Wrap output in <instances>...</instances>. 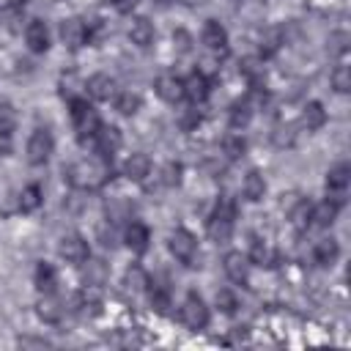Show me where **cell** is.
Returning a JSON list of instances; mask_svg holds the SVG:
<instances>
[{
    "mask_svg": "<svg viewBox=\"0 0 351 351\" xmlns=\"http://www.w3.org/2000/svg\"><path fill=\"white\" fill-rule=\"evenodd\" d=\"M271 140H274L277 148H288V145H293L296 132H293V126H277V129L271 132Z\"/></svg>",
    "mask_w": 351,
    "mask_h": 351,
    "instance_id": "cell-38",
    "label": "cell"
},
{
    "mask_svg": "<svg viewBox=\"0 0 351 351\" xmlns=\"http://www.w3.org/2000/svg\"><path fill=\"white\" fill-rule=\"evenodd\" d=\"M156 93L165 99V101H170V104H176V101H181L184 99V80L181 77H176V74H159L156 77Z\"/></svg>",
    "mask_w": 351,
    "mask_h": 351,
    "instance_id": "cell-14",
    "label": "cell"
},
{
    "mask_svg": "<svg viewBox=\"0 0 351 351\" xmlns=\"http://www.w3.org/2000/svg\"><path fill=\"white\" fill-rule=\"evenodd\" d=\"M241 189H244V197H247V200H261V197L266 195V181H263V176H261L258 170H250V173L244 176Z\"/></svg>",
    "mask_w": 351,
    "mask_h": 351,
    "instance_id": "cell-28",
    "label": "cell"
},
{
    "mask_svg": "<svg viewBox=\"0 0 351 351\" xmlns=\"http://www.w3.org/2000/svg\"><path fill=\"white\" fill-rule=\"evenodd\" d=\"M60 41L69 47V49H80L85 41H88V25L77 16H69L60 22Z\"/></svg>",
    "mask_w": 351,
    "mask_h": 351,
    "instance_id": "cell-7",
    "label": "cell"
},
{
    "mask_svg": "<svg viewBox=\"0 0 351 351\" xmlns=\"http://www.w3.org/2000/svg\"><path fill=\"white\" fill-rule=\"evenodd\" d=\"M41 200H44L41 186H38V184H27V186L19 192V211L30 214V211H36V208L41 206Z\"/></svg>",
    "mask_w": 351,
    "mask_h": 351,
    "instance_id": "cell-29",
    "label": "cell"
},
{
    "mask_svg": "<svg viewBox=\"0 0 351 351\" xmlns=\"http://www.w3.org/2000/svg\"><path fill=\"white\" fill-rule=\"evenodd\" d=\"M217 304H219L225 313H233V310L239 307V302H236V296H233L230 291H219V293H217Z\"/></svg>",
    "mask_w": 351,
    "mask_h": 351,
    "instance_id": "cell-42",
    "label": "cell"
},
{
    "mask_svg": "<svg viewBox=\"0 0 351 351\" xmlns=\"http://www.w3.org/2000/svg\"><path fill=\"white\" fill-rule=\"evenodd\" d=\"M129 38H132V44H137V47H148V44L154 41V25H151L145 16L132 19V25H129Z\"/></svg>",
    "mask_w": 351,
    "mask_h": 351,
    "instance_id": "cell-23",
    "label": "cell"
},
{
    "mask_svg": "<svg viewBox=\"0 0 351 351\" xmlns=\"http://www.w3.org/2000/svg\"><path fill=\"white\" fill-rule=\"evenodd\" d=\"M85 90H88L90 99H96V101H107V99L115 93V82H112L110 74H93V77L85 82Z\"/></svg>",
    "mask_w": 351,
    "mask_h": 351,
    "instance_id": "cell-19",
    "label": "cell"
},
{
    "mask_svg": "<svg viewBox=\"0 0 351 351\" xmlns=\"http://www.w3.org/2000/svg\"><path fill=\"white\" fill-rule=\"evenodd\" d=\"M93 140H96V151L101 154V156H112L118 148H121V132L115 129V126H99L96 129V134H93Z\"/></svg>",
    "mask_w": 351,
    "mask_h": 351,
    "instance_id": "cell-16",
    "label": "cell"
},
{
    "mask_svg": "<svg viewBox=\"0 0 351 351\" xmlns=\"http://www.w3.org/2000/svg\"><path fill=\"white\" fill-rule=\"evenodd\" d=\"M337 255H340V247H337L335 239H321V241H315V247H313V258H315V263H321V266H332V263L337 261Z\"/></svg>",
    "mask_w": 351,
    "mask_h": 351,
    "instance_id": "cell-24",
    "label": "cell"
},
{
    "mask_svg": "<svg viewBox=\"0 0 351 351\" xmlns=\"http://www.w3.org/2000/svg\"><path fill=\"white\" fill-rule=\"evenodd\" d=\"M14 126H16V112H14L11 104L3 101V104H0V134H11Z\"/></svg>",
    "mask_w": 351,
    "mask_h": 351,
    "instance_id": "cell-37",
    "label": "cell"
},
{
    "mask_svg": "<svg viewBox=\"0 0 351 351\" xmlns=\"http://www.w3.org/2000/svg\"><path fill=\"white\" fill-rule=\"evenodd\" d=\"M184 96H189L195 104H200V101L208 99V80H206L203 71H195V74H189L184 80Z\"/></svg>",
    "mask_w": 351,
    "mask_h": 351,
    "instance_id": "cell-20",
    "label": "cell"
},
{
    "mask_svg": "<svg viewBox=\"0 0 351 351\" xmlns=\"http://www.w3.org/2000/svg\"><path fill=\"white\" fill-rule=\"evenodd\" d=\"M332 85H335V90H340V93H346V90L351 88V71H348L346 58H340L337 66L332 69Z\"/></svg>",
    "mask_w": 351,
    "mask_h": 351,
    "instance_id": "cell-31",
    "label": "cell"
},
{
    "mask_svg": "<svg viewBox=\"0 0 351 351\" xmlns=\"http://www.w3.org/2000/svg\"><path fill=\"white\" fill-rule=\"evenodd\" d=\"M250 118H252V107H250V101H236L233 107H230V126H247L250 123Z\"/></svg>",
    "mask_w": 351,
    "mask_h": 351,
    "instance_id": "cell-33",
    "label": "cell"
},
{
    "mask_svg": "<svg viewBox=\"0 0 351 351\" xmlns=\"http://www.w3.org/2000/svg\"><path fill=\"white\" fill-rule=\"evenodd\" d=\"M200 38H203V44H206L208 52H214V55H225V52H228V30H225L217 19H208V22L203 25Z\"/></svg>",
    "mask_w": 351,
    "mask_h": 351,
    "instance_id": "cell-8",
    "label": "cell"
},
{
    "mask_svg": "<svg viewBox=\"0 0 351 351\" xmlns=\"http://www.w3.org/2000/svg\"><path fill=\"white\" fill-rule=\"evenodd\" d=\"M241 71H244L252 82H258L261 74H263V66H258V60H244V63H241Z\"/></svg>",
    "mask_w": 351,
    "mask_h": 351,
    "instance_id": "cell-43",
    "label": "cell"
},
{
    "mask_svg": "<svg viewBox=\"0 0 351 351\" xmlns=\"http://www.w3.org/2000/svg\"><path fill=\"white\" fill-rule=\"evenodd\" d=\"M167 247H170V252H173V255L181 261V263L192 266L195 252H197V241H195V236H192L189 230L176 228V230L170 233V239H167Z\"/></svg>",
    "mask_w": 351,
    "mask_h": 351,
    "instance_id": "cell-6",
    "label": "cell"
},
{
    "mask_svg": "<svg viewBox=\"0 0 351 351\" xmlns=\"http://www.w3.org/2000/svg\"><path fill=\"white\" fill-rule=\"evenodd\" d=\"M25 41L30 47V52H47L49 49V30L41 19H33L27 27H25Z\"/></svg>",
    "mask_w": 351,
    "mask_h": 351,
    "instance_id": "cell-18",
    "label": "cell"
},
{
    "mask_svg": "<svg viewBox=\"0 0 351 351\" xmlns=\"http://www.w3.org/2000/svg\"><path fill=\"white\" fill-rule=\"evenodd\" d=\"M181 321L189 326V329H203L208 324V307L203 302L200 293H186V299L181 302Z\"/></svg>",
    "mask_w": 351,
    "mask_h": 351,
    "instance_id": "cell-5",
    "label": "cell"
},
{
    "mask_svg": "<svg viewBox=\"0 0 351 351\" xmlns=\"http://www.w3.org/2000/svg\"><path fill=\"white\" fill-rule=\"evenodd\" d=\"M156 3H159V5H170L173 0H156Z\"/></svg>",
    "mask_w": 351,
    "mask_h": 351,
    "instance_id": "cell-48",
    "label": "cell"
},
{
    "mask_svg": "<svg viewBox=\"0 0 351 351\" xmlns=\"http://www.w3.org/2000/svg\"><path fill=\"white\" fill-rule=\"evenodd\" d=\"M233 219H236V203H233L230 195H222L217 208H214V214H211V219H208V236L214 241L225 244L230 239V233H233Z\"/></svg>",
    "mask_w": 351,
    "mask_h": 351,
    "instance_id": "cell-2",
    "label": "cell"
},
{
    "mask_svg": "<svg viewBox=\"0 0 351 351\" xmlns=\"http://www.w3.org/2000/svg\"><path fill=\"white\" fill-rule=\"evenodd\" d=\"M151 173V159L145 154H132L126 162H123V176L129 181H143L145 176Z\"/></svg>",
    "mask_w": 351,
    "mask_h": 351,
    "instance_id": "cell-22",
    "label": "cell"
},
{
    "mask_svg": "<svg viewBox=\"0 0 351 351\" xmlns=\"http://www.w3.org/2000/svg\"><path fill=\"white\" fill-rule=\"evenodd\" d=\"M74 313H77L82 321H90V318H96V315L101 313L99 288H90V285H85V291H80V293H77V299H74Z\"/></svg>",
    "mask_w": 351,
    "mask_h": 351,
    "instance_id": "cell-11",
    "label": "cell"
},
{
    "mask_svg": "<svg viewBox=\"0 0 351 351\" xmlns=\"http://www.w3.org/2000/svg\"><path fill=\"white\" fill-rule=\"evenodd\" d=\"M80 88H85L74 74H66V77H60V96L63 99H69V101H74V99H80L77 93H80Z\"/></svg>",
    "mask_w": 351,
    "mask_h": 351,
    "instance_id": "cell-36",
    "label": "cell"
},
{
    "mask_svg": "<svg viewBox=\"0 0 351 351\" xmlns=\"http://www.w3.org/2000/svg\"><path fill=\"white\" fill-rule=\"evenodd\" d=\"M71 123H74V132L80 134L82 143H85L88 137H93L96 129L101 126L96 110H93L85 99H74V101H71Z\"/></svg>",
    "mask_w": 351,
    "mask_h": 351,
    "instance_id": "cell-3",
    "label": "cell"
},
{
    "mask_svg": "<svg viewBox=\"0 0 351 351\" xmlns=\"http://www.w3.org/2000/svg\"><path fill=\"white\" fill-rule=\"evenodd\" d=\"M55 151V140L49 129H36L27 140V162L30 165H47Z\"/></svg>",
    "mask_w": 351,
    "mask_h": 351,
    "instance_id": "cell-4",
    "label": "cell"
},
{
    "mask_svg": "<svg viewBox=\"0 0 351 351\" xmlns=\"http://www.w3.org/2000/svg\"><path fill=\"white\" fill-rule=\"evenodd\" d=\"M137 3H140V0H112V5H115L121 14H129V11H132Z\"/></svg>",
    "mask_w": 351,
    "mask_h": 351,
    "instance_id": "cell-46",
    "label": "cell"
},
{
    "mask_svg": "<svg viewBox=\"0 0 351 351\" xmlns=\"http://www.w3.org/2000/svg\"><path fill=\"white\" fill-rule=\"evenodd\" d=\"M222 266H225V274L230 277V282L236 285H244L250 280V258L241 255V252H228L222 258Z\"/></svg>",
    "mask_w": 351,
    "mask_h": 351,
    "instance_id": "cell-12",
    "label": "cell"
},
{
    "mask_svg": "<svg viewBox=\"0 0 351 351\" xmlns=\"http://www.w3.org/2000/svg\"><path fill=\"white\" fill-rule=\"evenodd\" d=\"M244 151H247V143H244L241 134H228V137L222 140V154H225L228 159H241Z\"/></svg>",
    "mask_w": 351,
    "mask_h": 351,
    "instance_id": "cell-32",
    "label": "cell"
},
{
    "mask_svg": "<svg viewBox=\"0 0 351 351\" xmlns=\"http://www.w3.org/2000/svg\"><path fill=\"white\" fill-rule=\"evenodd\" d=\"M329 52L346 58V52H348V33H332L329 36Z\"/></svg>",
    "mask_w": 351,
    "mask_h": 351,
    "instance_id": "cell-41",
    "label": "cell"
},
{
    "mask_svg": "<svg viewBox=\"0 0 351 351\" xmlns=\"http://www.w3.org/2000/svg\"><path fill=\"white\" fill-rule=\"evenodd\" d=\"M115 107H118V112H123V115H134V112L140 110V93H132V90H123V93L118 96V101H115Z\"/></svg>",
    "mask_w": 351,
    "mask_h": 351,
    "instance_id": "cell-35",
    "label": "cell"
},
{
    "mask_svg": "<svg viewBox=\"0 0 351 351\" xmlns=\"http://www.w3.org/2000/svg\"><path fill=\"white\" fill-rule=\"evenodd\" d=\"M337 211H340V203L337 200H324L318 206H313V214H310V225H318V228H329L335 219H337Z\"/></svg>",
    "mask_w": 351,
    "mask_h": 351,
    "instance_id": "cell-21",
    "label": "cell"
},
{
    "mask_svg": "<svg viewBox=\"0 0 351 351\" xmlns=\"http://www.w3.org/2000/svg\"><path fill=\"white\" fill-rule=\"evenodd\" d=\"M348 181H351V167L346 162L335 165L329 173H326V192L332 195V200L343 203L346 197V189H348Z\"/></svg>",
    "mask_w": 351,
    "mask_h": 351,
    "instance_id": "cell-9",
    "label": "cell"
},
{
    "mask_svg": "<svg viewBox=\"0 0 351 351\" xmlns=\"http://www.w3.org/2000/svg\"><path fill=\"white\" fill-rule=\"evenodd\" d=\"M277 47H280V36H277L274 30H271L266 38H261V52H263V55H271Z\"/></svg>",
    "mask_w": 351,
    "mask_h": 351,
    "instance_id": "cell-44",
    "label": "cell"
},
{
    "mask_svg": "<svg viewBox=\"0 0 351 351\" xmlns=\"http://www.w3.org/2000/svg\"><path fill=\"white\" fill-rule=\"evenodd\" d=\"M148 302H151V307L156 310V313H167V307H170V291L162 285V282H151L148 280Z\"/></svg>",
    "mask_w": 351,
    "mask_h": 351,
    "instance_id": "cell-30",
    "label": "cell"
},
{
    "mask_svg": "<svg viewBox=\"0 0 351 351\" xmlns=\"http://www.w3.org/2000/svg\"><path fill=\"white\" fill-rule=\"evenodd\" d=\"M14 5H25V3H30V0H11Z\"/></svg>",
    "mask_w": 351,
    "mask_h": 351,
    "instance_id": "cell-47",
    "label": "cell"
},
{
    "mask_svg": "<svg viewBox=\"0 0 351 351\" xmlns=\"http://www.w3.org/2000/svg\"><path fill=\"white\" fill-rule=\"evenodd\" d=\"M33 280H36V288H38L41 293H49V291H55V285H58V271H55V266H52V263L41 261V263L36 266Z\"/></svg>",
    "mask_w": 351,
    "mask_h": 351,
    "instance_id": "cell-25",
    "label": "cell"
},
{
    "mask_svg": "<svg viewBox=\"0 0 351 351\" xmlns=\"http://www.w3.org/2000/svg\"><path fill=\"white\" fill-rule=\"evenodd\" d=\"M123 241H126V247H129L132 252L143 255V252L148 250L151 233H148V228H145L143 222H129V225H126V230H123Z\"/></svg>",
    "mask_w": 351,
    "mask_h": 351,
    "instance_id": "cell-17",
    "label": "cell"
},
{
    "mask_svg": "<svg viewBox=\"0 0 351 351\" xmlns=\"http://www.w3.org/2000/svg\"><path fill=\"white\" fill-rule=\"evenodd\" d=\"M58 252H60V258L69 261V263H82V261L88 258V241H85L80 233H66V236L60 239V244H58Z\"/></svg>",
    "mask_w": 351,
    "mask_h": 351,
    "instance_id": "cell-10",
    "label": "cell"
},
{
    "mask_svg": "<svg viewBox=\"0 0 351 351\" xmlns=\"http://www.w3.org/2000/svg\"><path fill=\"white\" fill-rule=\"evenodd\" d=\"M19 346H22V348H30V346H33V348H47L49 343H47L44 337H19Z\"/></svg>",
    "mask_w": 351,
    "mask_h": 351,
    "instance_id": "cell-45",
    "label": "cell"
},
{
    "mask_svg": "<svg viewBox=\"0 0 351 351\" xmlns=\"http://www.w3.org/2000/svg\"><path fill=\"white\" fill-rule=\"evenodd\" d=\"M302 123L307 126V132H315L326 123V110L321 101H307L304 104V112H302Z\"/></svg>",
    "mask_w": 351,
    "mask_h": 351,
    "instance_id": "cell-26",
    "label": "cell"
},
{
    "mask_svg": "<svg viewBox=\"0 0 351 351\" xmlns=\"http://www.w3.org/2000/svg\"><path fill=\"white\" fill-rule=\"evenodd\" d=\"M310 214H313V203L304 200V197H299V200L288 208V219H291V225H293L296 230H304V228L310 225Z\"/></svg>",
    "mask_w": 351,
    "mask_h": 351,
    "instance_id": "cell-27",
    "label": "cell"
},
{
    "mask_svg": "<svg viewBox=\"0 0 351 351\" xmlns=\"http://www.w3.org/2000/svg\"><path fill=\"white\" fill-rule=\"evenodd\" d=\"M145 285H148L145 271H143L140 266H132V269L126 271V288H129V291H143Z\"/></svg>",
    "mask_w": 351,
    "mask_h": 351,
    "instance_id": "cell-39",
    "label": "cell"
},
{
    "mask_svg": "<svg viewBox=\"0 0 351 351\" xmlns=\"http://www.w3.org/2000/svg\"><path fill=\"white\" fill-rule=\"evenodd\" d=\"M110 176H112V165L107 162V156L80 159V162L66 167V178L77 189H99L110 181Z\"/></svg>",
    "mask_w": 351,
    "mask_h": 351,
    "instance_id": "cell-1",
    "label": "cell"
},
{
    "mask_svg": "<svg viewBox=\"0 0 351 351\" xmlns=\"http://www.w3.org/2000/svg\"><path fill=\"white\" fill-rule=\"evenodd\" d=\"M36 313H38L41 321H47V324H58V321L63 318V313H66V304L55 296V291H49V293H44V296L38 299Z\"/></svg>",
    "mask_w": 351,
    "mask_h": 351,
    "instance_id": "cell-15",
    "label": "cell"
},
{
    "mask_svg": "<svg viewBox=\"0 0 351 351\" xmlns=\"http://www.w3.org/2000/svg\"><path fill=\"white\" fill-rule=\"evenodd\" d=\"M162 184H165V186L181 184V165H178V162H167V165L162 167Z\"/></svg>",
    "mask_w": 351,
    "mask_h": 351,
    "instance_id": "cell-40",
    "label": "cell"
},
{
    "mask_svg": "<svg viewBox=\"0 0 351 351\" xmlns=\"http://www.w3.org/2000/svg\"><path fill=\"white\" fill-rule=\"evenodd\" d=\"M80 274H82V282L90 285V288H101L110 277V269L104 261H96V258H85L80 263Z\"/></svg>",
    "mask_w": 351,
    "mask_h": 351,
    "instance_id": "cell-13",
    "label": "cell"
},
{
    "mask_svg": "<svg viewBox=\"0 0 351 351\" xmlns=\"http://www.w3.org/2000/svg\"><path fill=\"white\" fill-rule=\"evenodd\" d=\"M252 261L261 263V266H271L274 263V250L263 239H255L252 241Z\"/></svg>",
    "mask_w": 351,
    "mask_h": 351,
    "instance_id": "cell-34",
    "label": "cell"
}]
</instances>
